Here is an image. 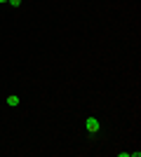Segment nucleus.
<instances>
[{
	"label": "nucleus",
	"mask_w": 141,
	"mask_h": 157,
	"mask_svg": "<svg viewBox=\"0 0 141 157\" xmlns=\"http://www.w3.org/2000/svg\"><path fill=\"white\" fill-rule=\"evenodd\" d=\"M5 2H7V0H0V5H5Z\"/></svg>",
	"instance_id": "nucleus-4"
},
{
	"label": "nucleus",
	"mask_w": 141,
	"mask_h": 157,
	"mask_svg": "<svg viewBox=\"0 0 141 157\" xmlns=\"http://www.w3.org/2000/svg\"><path fill=\"white\" fill-rule=\"evenodd\" d=\"M5 103H7V105H10V108H17V105H19V103H21V98H19V96H17V94H10V96H7V98H5Z\"/></svg>",
	"instance_id": "nucleus-2"
},
{
	"label": "nucleus",
	"mask_w": 141,
	"mask_h": 157,
	"mask_svg": "<svg viewBox=\"0 0 141 157\" xmlns=\"http://www.w3.org/2000/svg\"><path fill=\"white\" fill-rule=\"evenodd\" d=\"M85 129H87L92 136H94V134H99V129H101L99 120H96V117H87V120H85Z\"/></svg>",
	"instance_id": "nucleus-1"
},
{
	"label": "nucleus",
	"mask_w": 141,
	"mask_h": 157,
	"mask_svg": "<svg viewBox=\"0 0 141 157\" xmlns=\"http://www.w3.org/2000/svg\"><path fill=\"white\" fill-rule=\"evenodd\" d=\"M7 2H10L12 7H19V5H21V0H7Z\"/></svg>",
	"instance_id": "nucleus-3"
}]
</instances>
